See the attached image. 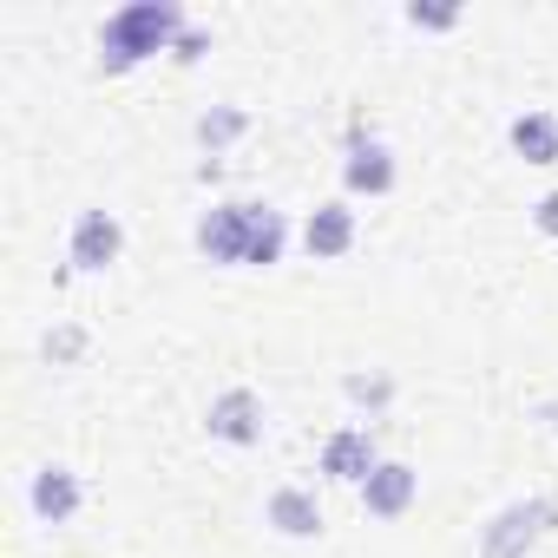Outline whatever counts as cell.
Masks as SVG:
<instances>
[{"mask_svg":"<svg viewBox=\"0 0 558 558\" xmlns=\"http://www.w3.org/2000/svg\"><path fill=\"white\" fill-rule=\"evenodd\" d=\"M178 40H184V14L171 8V0H132V8H119L99 27V66L106 73H132L138 60L171 53Z\"/></svg>","mask_w":558,"mask_h":558,"instance_id":"1","label":"cell"},{"mask_svg":"<svg viewBox=\"0 0 558 558\" xmlns=\"http://www.w3.org/2000/svg\"><path fill=\"white\" fill-rule=\"evenodd\" d=\"M551 519H558V506H551V499H519V506H506V512L486 525L480 558H525V551H532V538H538Z\"/></svg>","mask_w":558,"mask_h":558,"instance_id":"2","label":"cell"},{"mask_svg":"<svg viewBox=\"0 0 558 558\" xmlns=\"http://www.w3.org/2000/svg\"><path fill=\"white\" fill-rule=\"evenodd\" d=\"M250 210H256V204H217V210H204L197 250H204L210 263H243V256H250Z\"/></svg>","mask_w":558,"mask_h":558,"instance_id":"3","label":"cell"},{"mask_svg":"<svg viewBox=\"0 0 558 558\" xmlns=\"http://www.w3.org/2000/svg\"><path fill=\"white\" fill-rule=\"evenodd\" d=\"M119 250H125V223L112 210H80V223H73V269H106V263H119Z\"/></svg>","mask_w":558,"mask_h":558,"instance_id":"4","label":"cell"},{"mask_svg":"<svg viewBox=\"0 0 558 558\" xmlns=\"http://www.w3.org/2000/svg\"><path fill=\"white\" fill-rule=\"evenodd\" d=\"M210 440H230V447H250L263 440V401L250 388H223L210 401Z\"/></svg>","mask_w":558,"mask_h":558,"instance_id":"5","label":"cell"},{"mask_svg":"<svg viewBox=\"0 0 558 558\" xmlns=\"http://www.w3.org/2000/svg\"><path fill=\"white\" fill-rule=\"evenodd\" d=\"M414 493H421V473L401 466V460H381V466L362 480V506H368L375 519H401V512L414 506Z\"/></svg>","mask_w":558,"mask_h":558,"instance_id":"6","label":"cell"},{"mask_svg":"<svg viewBox=\"0 0 558 558\" xmlns=\"http://www.w3.org/2000/svg\"><path fill=\"white\" fill-rule=\"evenodd\" d=\"M375 466H381V460H375V440H368V427H342V434H329V447H323V473H329V480H342V486H362Z\"/></svg>","mask_w":558,"mask_h":558,"instance_id":"7","label":"cell"},{"mask_svg":"<svg viewBox=\"0 0 558 558\" xmlns=\"http://www.w3.org/2000/svg\"><path fill=\"white\" fill-rule=\"evenodd\" d=\"M27 499H34V512H40L47 525H66V519L80 512V499H86V493H80V480H73L66 466H40V473H34V486H27Z\"/></svg>","mask_w":558,"mask_h":558,"instance_id":"8","label":"cell"},{"mask_svg":"<svg viewBox=\"0 0 558 558\" xmlns=\"http://www.w3.org/2000/svg\"><path fill=\"white\" fill-rule=\"evenodd\" d=\"M269 525L283 532V538H316V532H323V506H316V493H303V486L269 493Z\"/></svg>","mask_w":558,"mask_h":558,"instance_id":"9","label":"cell"},{"mask_svg":"<svg viewBox=\"0 0 558 558\" xmlns=\"http://www.w3.org/2000/svg\"><path fill=\"white\" fill-rule=\"evenodd\" d=\"M303 243H310V256H342L349 243H355V210L349 204H323V210H310V223H303Z\"/></svg>","mask_w":558,"mask_h":558,"instance_id":"10","label":"cell"},{"mask_svg":"<svg viewBox=\"0 0 558 558\" xmlns=\"http://www.w3.org/2000/svg\"><path fill=\"white\" fill-rule=\"evenodd\" d=\"M512 151L525 165H558V112H519L512 119Z\"/></svg>","mask_w":558,"mask_h":558,"instance_id":"11","label":"cell"},{"mask_svg":"<svg viewBox=\"0 0 558 558\" xmlns=\"http://www.w3.org/2000/svg\"><path fill=\"white\" fill-rule=\"evenodd\" d=\"M342 178H349V191H368V197L395 191V158H388V145H355L349 165H342Z\"/></svg>","mask_w":558,"mask_h":558,"instance_id":"12","label":"cell"},{"mask_svg":"<svg viewBox=\"0 0 558 558\" xmlns=\"http://www.w3.org/2000/svg\"><path fill=\"white\" fill-rule=\"evenodd\" d=\"M283 210H269V204H256L250 210V256L243 263H256V269H269V263H283Z\"/></svg>","mask_w":558,"mask_h":558,"instance_id":"13","label":"cell"},{"mask_svg":"<svg viewBox=\"0 0 558 558\" xmlns=\"http://www.w3.org/2000/svg\"><path fill=\"white\" fill-rule=\"evenodd\" d=\"M243 125H250L243 112H230V106H217V112H204V119H197V138H204V151L217 158V151H223L230 138H243Z\"/></svg>","mask_w":558,"mask_h":558,"instance_id":"14","label":"cell"},{"mask_svg":"<svg viewBox=\"0 0 558 558\" xmlns=\"http://www.w3.org/2000/svg\"><path fill=\"white\" fill-rule=\"evenodd\" d=\"M349 395H355V401H368V408H381V401L395 395V381H381V375H355V381H349Z\"/></svg>","mask_w":558,"mask_h":558,"instance_id":"15","label":"cell"},{"mask_svg":"<svg viewBox=\"0 0 558 558\" xmlns=\"http://www.w3.org/2000/svg\"><path fill=\"white\" fill-rule=\"evenodd\" d=\"M80 349H86V336H80V329H60V336H47V355H53V362H73Z\"/></svg>","mask_w":558,"mask_h":558,"instance_id":"16","label":"cell"},{"mask_svg":"<svg viewBox=\"0 0 558 558\" xmlns=\"http://www.w3.org/2000/svg\"><path fill=\"white\" fill-rule=\"evenodd\" d=\"M532 223H538L545 236H558V191H545V197L532 204Z\"/></svg>","mask_w":558,"mask_h":558,"instance_id":"17","label":"cell"},{"mask_svg":"<svg viewBox=\"0 0 558 558\" xmlns=\"http://www.w3.org/2000/svg\"><path fill=\"white\" fill-rule=\"evenodd\" d=\"M408 21H414V27H453L460 14H453V8H408Z\"/></svg>","mask_w":558,"mask_h":558,"instance_id":"18","label":"cell"},{"mask_svg":"<svg viewBox=\"0 0 558 558\" xmlns=\"http://www.w3.org/2000/svg\"><path fill=\"white\" fill-rule=\"evenodd\" d=\"M204 47H210V40H204V34H197V27H184V40H178V47H171V53H178V60H204Z\"/></svg>","mask_w":558,"mask_h":558,"instance_id":"19","label":"cell"}]
</instances>
